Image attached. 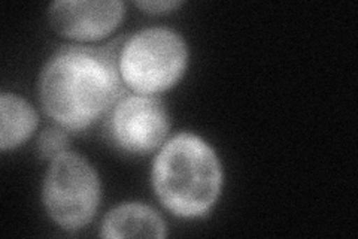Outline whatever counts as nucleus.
<instances>
[{
    "label": "nucleus",
    "mask_w": 358,
    "mask_h": 239,
    "mask_svg": "<svg viewBox=\"0 0 358 239\" xmlns=\"http://www.w3.org/2000/svg\"><path fill=\"white\" fill-rule=\"evenodd\" d=\"M38 90L45 114L60 128L85 130L122 93L118 60L103 48L63 47L45 63Z\"/></svg>",
    "instance_id": "obj_1"
},
{
    "label": "nucleus",
    "mask_w": 358,
    "mask_h": 239,
    "mask_svg": "<svg viewBox=\"0 0 358 239\" xmlns=\"http://www.w3.org/2000/svg\"><path fill=\"white\" fill-rule=\"evenodd\" d=\"M157 198L178 217H201L214 207L222 187L220 158L194 133H178L167 141L152 165Z\"/></svg>",
    "instance_id": "obj_2"
},
{
    "label": "nucleus",
    "mask_w": 358,
    "mask_h": 239,
    "mask_svg": "<svg viewBox=\"0 0 358 239\" xmlns=\"http://www.w3.org/2000/svg\"><path fill=\"white\" fill-rule=\"evenodd\" d=\"M188 63L187 43L166 27L143 29L122 45L118 71L122 83L139 95H157L173 87Z\"/></svg>",
    "instance_id": "obj_3"
},
{
    "label": "nucleus",
    "mask_w": 358,
    "mask_h": 239,
    "mask_svg": "<svg viewBox=\"0 0 358 239\" xmlns=\"http://www.w3.org/2000/svg\"><path fill=\"white\" fill-rule=\"evenodd\" d=\"M42 200L50 217L63 229H83L94 219L100 202L96 169L78 153L59 154L45 175Z\"/></svg>",
    "instance_id": "obj_4"
},
{
    "label": "nucleus",
    "mask_w": 358,
    "mask_h": 239,
    "mask_svg": "<svg viewBox=\"0 0 358 239\" xmlns=\"http://www.w3.org/2000/svg\"><path fill=\"white\" fill-rule=\"evenodd\" d=\"M171 129L169 114L159 97L130 95L112 108L108 132L112 142L131 154L151 153L159 148Z\"/></svg>",
    "instance_id": "obj_5"
},
{
    "label": "nucleus",
    "mask_w": 358,
    "mask_h": 239,
    "mask_svg": "<svg viewBox=\"0 0 358 239\" xmlns=\"http://www.w3.org/2000/svg\"><path fill=\"white\" fill-rule=\"evenodd\" d=\"M124 13V4L118 0H60L50 5L48 20L60 36L93 42L114 32Z\"/></svg>",
    "instance_id": "obj_6"
},
{
    "label": "nucleus",
    "mask_w": 358,
    "mask_h": 239,
    "mask_svg": "<svg viewBox=\"0 0 358 239\" xmlns=\"http://www.w3.org/2000/svg\"><path fill=\"white\" fill-rule=\"evenodd\" d=\"M166 223L145 203L129 202L110 210L102 223L103 238H164Z\"/></svg>",
    "instance_id": "obj_7"
},
{
    "label": "nucleus",
    "mask_w": 358,
    "mask_h": 239,
    "mask_svg": "<svg viewBox=\"0 0 358 239\" xmlns=\"http://www.w3.org/2000/svg\"><path fill=\"white\" fill-rule=\"evenodd\" d=\"M38 126V114L26 99L14 93L0 95V148L14 150L26 142Z\"/></svg>",
    "instance_id": "obj_8"
},
{
    "label": "nucleus",
    "mask_w": 358,
    "mask_h": 239,
    "mask_svg": "<svg viewBox=\"0 0 358 239\" xmlns=\"http://www.w3.org/2000/svg\"><path fill=\"white\" fill-rule=\"evenodd\" d=\"M67 135L63 128H47L38 139V153L42 158H55L66 151Z\"/></svg>",
    "instance_id": "obj_9"
},
{
    "label": "nucleus",
    "mask_w": 358,
    "mask_h": 239,
    "mask_svg": "<svg viewBox=\"0 0 358 239\" xmlns=\"http://www.w3.org/2000/svg\"><path fill=\"white\" fill-rule=\"evenodd\" d=\"M182 5V2L178 0H148V2H136V6L147 11L150 14H164L171 13Z\"/></svg>",
    "instance_id": "obj_10"
}]
</instances>
